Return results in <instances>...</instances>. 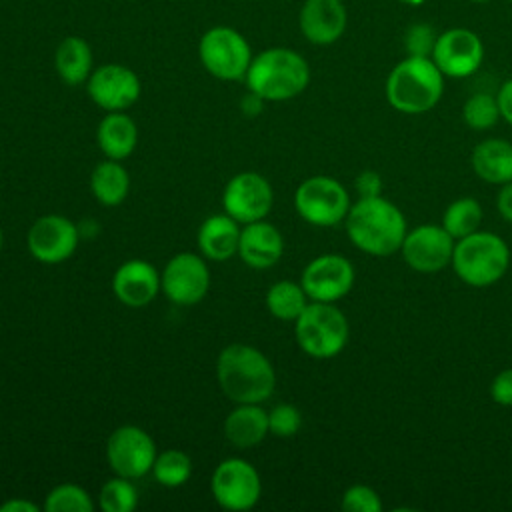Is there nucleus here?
Returning a JSON list of instances; mask_svg holds the SVG:
<instances>
[{
	"label": "nucleus",
	"instance_id": "35",
	"mask_svg": "<svg viewBox=\"0 0 512 512\" xmlns=\"http://www.w3.org/2000/svg\"><path fill=\"white\" fill-rule=\"evenodd\" d=\"M436 38H438V34L434 32V28L430 24L416 22L404 34V48H406L408 56H428L430 58Z\"/></svg>",
	"mask_w": 512,
	"mask_h": 512
},
{
	"label": "nucleus",
	"instance_id": "16",
	"mask_svg": "<svg viewBox=\"0 0 512 512\" xmlns=\"http://www.w3.org/2000/svg\"><path fill=\"white\" fill-rule=\"evenodd\" d=\"M88 96L106 112H124L140 98V78L124 64H104L86 80Z\"/></svg>",
	"mask_w": 512,
	"mask_h": 512
},
{
	"label": "nucleus",
	"instance_id": "5",
	"mask_svg": "<svg viewBox=\"0 0 512 512\" xmlns=\"http://www.w3.org/2000/svg\"><path fill=\"white\" fill-rule=\"evenodd\" d=\"M510 266V248L494 232L476 230L454 244L452 268L456 276L474 288L498 282Z\"/></svg>",
	"mask_w": 512,
	"mask_h": 512
},
{
	"label": "nucleus",
	"instance_id": "34",
	"mask_svg": "<svg viewBox=\"0 0 512 512\" xmlns=\"http://www.w3.org/2000/svg\"><path fill=\"white\" fill-rule=\"evenodd\" d=\"M342 510L346 512H380L382 500L378 492L366 484H354L342 494Z\"/></svg>",
	"mask_w": 512,
	"mask_h": 512
},
{
	"label": "nucleus",
	"instance_id": "10",
	"mask_svg": "<svg viewBox=\"0 0 512 512\" xmlns=\"http://www.w3.org/2000/svg\"><path fill=\"white\" fill-rule=\"evenodd\" d=\"M156 444L152 436L132 424L116 428L106 440V458L110 468L124 478L136 480L152 472L156 460Z\"/></svg>",
	"mask_w": 512,
	"mask_h": 512
},
{
	"label": "nucleus",
	"instance_id": "30",
	"mask_svg": "<svg viewBox=\"0 0 512 512\" xmlns=\"http://www.w3.org/2000/svg\"><path fill=\"white\" fill-rule=\"evenodd\" d=\"M138 504V492L130 478L114 476L104 482L98 494V506L104 512H132Z\"/></svg>",
	"mask_w": 512,
	"mask_h": 512
},
{
	"label": "nucleus",
	"instance_id": "12",
	"mask_svg": "<svg viewBox=\"0 0 512 512\" xmlns=\"http://www.w3.org/2000/svg\"><path fill=\"white\" fill-rule=\"evenodd\" d=\"M430 58L444 76L466 78L480 68L484 60V44L470 28H448L438 34Z\"/></svg>",
	"mask_w": 512,
	"mask_h": 512
},
{
	"label": "nucleus",
	"instance_id": "38",
	"mask_svg": "<svg viewBox=\"0 0 512 512\" xmlns=\"http://www.w3.org/2000/svg\"><path fill=\"white\" fill-rule=\"evenodd\" d=\"M498 108H500V118H504L512 126V78H508L496 94Z\"/></svg>",
	"mask_w": 512,
	"mask_h": 512
},
{
	"label": "nucleus",
	"instance_id": "17",
	"mask_svg": "<svg viewBox=\"0 0 512 512\" xmlns=\"http://www.w3.org/2000/svg\"><path fill=\"white\" fill-rule=\"evenodd\" d=\"M78 226L66 216L48 214L38 218L28 230V250L42 264H60L78 248Z\"/></svg>",
	"mask_w": 512,
	"mask_h": 512
},
{
	"label": "nucleus",
	"instance_id": "24",
	"mask_svg": "<svg viewBox=\"0 0 512 512\" xmlns=\"http://www.w3.org/2000/svg\"><path fill=\"white\" fill-rule=\"evenodd\" d=\"M96 140L100 150L110 160L128 158L138 142V128L134 120L124 112H108L96 130Z\"/></svg>",
	"mask_w": 512,
	"mask_h": 512
},
{
	"label": "nucleus",
	"instance_id": "1",
	"mask_svg": "<svg viewBox=\"0 0 512 512\" xmlns=\"http://www.w3.org/2000/svg\"><path fill=\"white\" fill-rule=\"evenodd\" d=\"M350 242L370 256H390L400 250L406 236V218L384 196L360 198L344 218Z\"/></svg>",
	"mask_w": 512,
	"mask_h": 512
},
{
	"label": "nucleus",
	"instance_id": "18",
	"mask_svg": "<svg viewBox=\"0 0 512 512\" xmlns=\"http://www.w3.org/2000/svg\"><path fill=\"white\" fill-rule=\"evenodd\" d=\"M298 24L302 36L316 46H328L340 40L348 24V12L342 0H304Z\"/></svg>",
	"mask_w": 512,
	"mask_h": 512
},
{
	"label": "nucleus",
	"instance_id": "9",
	"mask_svg": "<svg viewBox=\"0 0 512 512\" xmlns=\"http://www.w3.org/2000/svg\"><path fill=\"white\" fill-rule=\"evenodd\" d=\"M214 500L232 512L250 510L262 494V480L258 470L242 458L222 460L210 478Z\"/></svg>",
	"mask_w": 512,
	"mask_h": 512
},
{
	"label": "nucleus",
	"instance_id": "43",
	"mask_svg": "<svg viewBox=\"0 0 512 512\" xmlns=\"http://www.w3.org/2000/svg\"><path fill=\"white\" fill-rule=\"evenodd\" d=\"M2 246H4V232H2V226H0V250H2Z\"/></svg>",
	"mask_w": 512,
	"mask_h": 512
},
{
	"label": "nucleus",
	"instance_id": "31",
	"mask_svg": "<svg viewBox=\"0 0 512 512\" xmlns=\"http://www.w3.org/2000/svg\"><path fill=\"white\" fill-rule=\"evenodd\" d=\"M500 118V108L496 96L488 92L472 94L462 106V120L472 130H490Z\"/></svg>",
	"mask_w": 512,
	"mask_h": 512
},
{
	"label": "nucleus",
	"instance_id": "14",
	"mask_svg": "<svg viewBox=\"0 0 512 512\" xmlns=\"http://www.w3.org/2000/svg\"><path fill=\"white\" fill-rule=\"evenodd\" d=\"M208 288V266L194 252H180L172 256L160 274V290L168 300L180 306H192L200 302Z\"/></svg>",
	"mask_w": 512,
	"mask_h": 512
},
{
	"label": "nucleus",
	"instance_id": "15",
	"mask_svg": "<svg viewBox=\"0 0 512 512\" xmlns=\"http://www.w3.org/2000/svg\"><path fill=\"white\" fill-rule=\"evenodd\" d=\"M300 284L314 302H336L354 286V266L342 254H320L302 270Z\"/></svg>",
	"mask_w": 512,
	"mask_h": 512
},
{
	"label": "nucleus",
	"instance_id": "21",
	"mask_svg": "<svg viewBox=\"0 0 512 512\" xmlns=\"http://www.w3.org/2000/svg\"><path fill=\"white\" fill-rule=\"evenodd\" d=\"M238 242V222L226 212L206 218L198 228V248L210 260L224 262L232 258L234 254H238Z\"/></svg>",
	"mask_w": 512,
	"mask_h": 512
},
{
	"label": "nucleus",
	"instance_id": "45",
	"mask_svg": "<svg viewBox=\"0 0 512 512\" xmlns=\"http://www.w3.org/2000/svg\"><path fill=\"white\" fill-rule=\"evenodd\" d=\"M508 2H512V0H508Z\"/></svg>",
	"mask_w": 512,
	"mask_h": 512
},
{
	"label": "nucleus",
	"instance_id": "8",
	"mask_svg": "<svg viewBox=\"0 0 512 512\" xmlns=\"http://www.w3.org/2000/svg\"><path fill=\"white\" fill-rule=\"evenodd\" d=\"M294 206L302 220L326 228L346 218L350 196L338 180L330 176H310L296 188Z\"/></svg>",
	"mask_w": 512,
	"mask_h": 512
},
{
	"label": "nucleus",
	"instance_id": "28",
	"mask_svg": "<svg viewBox=\"0 0 512 512\" xmlns=\"http://www.w3.org/2000/svg\"><path fill=\"white\" fill-rule=\"evenodd\" d=\"M482 206L478 200L464 196L450 202L442 214V228L454 238L460 240L478 230L482 222Z\"/></svg>",
	"mask_w": 512,
	"mask_h": 512
},
{
	"label": "nucleus",
	"instance_id": "4",
	"mask_svg": "<svg viewBox=\"0 0 512 512\" xmlns=\"http://www.w3.org/2000/svg\"><path fill=\"white\" fill-rule=\"evenodd\" d=\"M444 78L432 58L406 56L386 78V100L402 114H424L440 102Z\"/></svg>",
	"mask_w": 512,
	"mask_h": 512
},
{
	"label": "nucleus",
	"instance_id": "41",
	"mask_svg": "<svg viewBox=\"0 0 512 512\" xmlns=\"http://www.w3.org/2000/svg\"><path fill=\"white\" fill-rule=\"evenodd\" d=\"M262 98L260 96H256L254 92H250V94H246L244 98H242V110L246 112V114H258L260 112V108H262Z\"/></svg>",
	"mask_w": 512,
	"mask_h": 512
},
{
	"label": "nucleus",
	"instance_id": "6",
	"mask_svg": "<svg viewBox=\"0 0 512 512\" xmlns=\"http://www.w3.org/2000/svg\"><path fill=\"white\" fill-rule=\"evenodd\" d=\"M298 346L312 358L328 360L338 356L348 344L350 326L340 308L332 302H308L294 320Z\"/></svg>",
	"mask_w": 512,
	"mask_h": 512
},
{
	"label": "nucleus",
	"instance_id": "27",
	"mask_svg": "<svg viewBox=\"0 0 512 512\" xmlns=\"http://www.w3.org/2000/svg\"><path fill=\"white\" fill-rule=\"evenodd\" d=\"M308 294L302 284L292 280L274 282L266 292V306L270 314L278 320H296L302 310L308 306Z\"/></svg>",
	"mask_w": 512,
	"mask_h": 512
},
{
	"label": "nucleus",
	"instance_id": "19",
	"mask_svg": "<svg viewBox=\"0 0 512 512\" xmlns=\"http://www.w3.org/2000/svg\"><path fill=\"white\" fill-rule=\"evenodd\" d=\"M112 292L122 304L142 308L160 292V274L146 260H128L114 272Z\"/></svg>",
	"mask_w": 512,
	"mask_h": 512
},
{
	"label": "nucleus",
	"instance_id": "22",
	"mask_svg": "<svg viewBox=\"0 0 512 512\" xmlns=\"http://www.w3.org/2000/svg\"><path fill=\"white\" fill-rule=\"evenodd\" d=\"M472 170L488 184L512 182V144L504 138H486L472 150Z\"/></svg>",
	"mask_w": 512,
	"mask_h": 512
},
{
	"label": "nucleus",
	"instance_id": "39",
	"mask_svg": "<svg viewBox=\"0 0 512 512\" xmlns=\"http://www.w3.org/2000/svg\"><path fill=\"white\" fill-rule=\"evenodd\" d=\"M496 208L506 222H512V182L502 184L496 196Z\"/></svg>",
	"mask_w": 512,
	"mask_h": 512
},
{
	"label": "nucleus",
	"instance_id": "20",
	"mask_svg": "<svg viewBox=\"0 0 512 512\" xmlns=\"http://www.w3.org/2000/svg\"><path fill=\"white\" fill-rule=\"evenodd\" d=\"M282 252L284 238L274 224L256 220L240 230L238 256L244 264L252 268H270L282 258Z\"/></svg>",
	"mask_w": 512,
	"mask_h": 512
},
{
	"label": "nucleus",
	"instance_id": "7",
	"mask_svg": "<svg viewBox=\"0 0 512 512\" xmlns=\"http://www.w3.org/2000/svg\"><path fill=\"white\" fill-rule=\"evenodd\" d=\"M202 66L218 80H240L252 62L248 40L230 26H214L206 30L198 44Z\"/></svg>",
	"mask_w": 512,
	"mask_h": 512
},
{
	"label": "nucleus",
	"instance_id": "2",
	"mask_svg": "<svg viewBox=\"0 0 512 512\" xmlns=\"http://www.w3.org/2000/svg\"><path fill=\"white\" fill-rule=\"evenodd\" d=\"M216 378L222 392L236 404H260L276 386L274 366L248 344H230L218 354Z\"/></svg>",
	"mask_w": 512,
	"mask_h": 512
},
{
	"label": "nucleus",
	"instance_id": "37",
	"mask_svg": "<svg viewBox=\"0 0 512 512\" xmlns=\"http://www.w3.org/2000/svg\"><path fill=\"white\" fill-rule=\"evenodd\" d=\"M354 188L360 198H376L382 196L384 182L376 170H362L354 180Z\"/></svg>",
	"mask_w": 512,
	"mask_h": 512
},
{
	"label": "nucleus",
	"instance_id": "42",
	"mask_svg": "<svg viewBox=\"0 0 512 512\" xmlns=\"http://www.w3.org/2000/svg\"><path fill=\"white\" fill-rule=\"evenodd\" d=\"M398 2H402V4H408V6H420V4H424L426 0H398Z\"/></svg>",
	"mask_w": 512,
	"mask_h": 512
},
{
	"label": "nucleus",
	"instance_id": "40",
	"mask_svg": "<svg viewBox=\"0 0 512 512\" xmlns=\"http://www.w3.org/2000/svg\"><path fill=\"white\" fill-rule=\"evenodd\" d=\"M38 506L34 502H28L24 498H12L0 504V512H36Z\"/></svg>",
	"mask_w": 512,
	"mask_h": 512
},
{
	"label": "nucleus",
	"instance_id": "11",
	"mask_svg": "<svg viewBox=\"0 0 512 512\" xmlns=\"http://www.w3.org/2000/svg\"><path fill=\"white\" fill-rule=\"evenodd\" d=\"M274 202L270 182L258 172H240L228 180L222 192V206L238 224L264 220Z\"/></svg>",
	"mask_w": 512,
	"mask_h": 512
},
{
	"label": "nucleus",
	"instance_id": "23",
	"mask_svg": "<svg viewBox=\"0 0 512 512\" xmlns=\"http://www.w3.org/2000/svg\"><path fill=\"white\" fill-rule=\"evenodd\" d=\"M268 430V412L260 404H236L224 420V436L236 448L260 444Z\"/></svg>",
	"mask_w": 512,
	"mask_h": 512
},
{
	"label": "nucleus",
	"instance_id": "13",
	"mask_svg": "<svg viewBox=\"0 0 512 512\" xmlns=\"http://www.w3.org/2000/svg\"><path fill=\"white\" fill-rule=\"evenodd\" d=\"M456 240L442 228V224H422L406 232L400 246L404 262L420 274H436L452 264Z\"/></svg>",
	"mask_w": 512,
	"mask_h": 512
},
{
	"label": "nucleus",
	"instance_id": "36",
	"mask_svg": "<svg viewBox=\"0 0 512 512\" xmlns=\"http://www.w3.org/2000/svg\"><path fill=\"white\" fill-rule=\"evenodd\" d=\"M490 398L500 406H512V368H504L492 378Z\"/></svg>",
	"mask_w": 512,
	"mask_h": 512
},
{
	"label": "nucleus",
	"instance_id": "3",
	"mask_svg": "<svg viewBox=\"0 0 512 512\" xmlns=\"http://www.w3.org/2000/svg\"><path fill=\"white\" fill-rule=\"evenodd\" d=\"M244 80L264 102H284L306 90L310 66L296 50L268 48L252 58Z\"/></svg>",
	"mask_w": 512,
	"mask_h": 512
},
{
	"label": "nucleus",
	"instance_id": "44",
	"mask_svg": "<svg viewBox=\"0 0 512 512\" xmlns=\"http://www.w3.org/2000/svg\"><path fill=\"white\" fill-rule=\"evenodd\" d=\"M470 2H476V4H486V2H490V0H470Z\"/></svg>",
	"mask_w": 512,
	"mask_h": 512
},
{
	"label": "nucleus",
	"instance_id": "26",
	"mask_svg": "<svg viewBox=\"0 0 512 512\" xmlns=\"http://www.w3.org/2000/svg\"><path fill=\"white\" fill-rule=\"evenodd\" d=\"M90 190L104 206H118L130 190V176L118 160L100 162L90 174Z\"/></svg>",
	"mask_w": 512,
	"mask_h": 512
},
{
	"label": "nucleus",
	"instance_id": "29",
	"mask_svg": "<svg viewBox=\"0 0 512 512\" xmlns=\"http://www.w3.org/2000/svg\"><path fill=\"white\" fill-rule=\"evenodd\" d=\"M154 480L166 488H178L188 482L192 474V460L182 450L170 448L160 454H156V460L152 464Z\"/></svg>",
	"mask_w": 512,
	"mask_h": 512
},
{
	"label": "nucleus",
	"instance_id": "25",
	"mask_svg": "<svg viewBox=\"0 0 512 512\" xmlns=\"http://www.w3.org/2000/svg\"><path fill=\"white\" fill-rule=\"evenodd\" d=\"M54 66L58 76L70 84L78 86L92 74V48L80 36H66L54 54Z\"/></svg>",
	"mask_w": 512,
	"mask_h": 512
},
{
	"label": "nucleus",
	"instance_id": "32",
	"mask_svg": "<svg viewBox=\"0 0 512 512\" xmlns=\"http://www.w3.org/2000/svg\"><path fill=\"white\" fill-rule=\"evenodd\" d=\"M46 512H92L94 502L90 494L78 484H58L52 488L44 502Z\"/></svg>",
	"mask_w": 512,
	"mask_h": 512
},
{
	"label": "nucleus",
	"instance_id": "33",
	"mask_svg": "<svg viewBox=\"0 0 512 512\" xmlns=\"http://www.w3.org/2000/svg\"><path fill=\"white\" fill-rule=\"evenodd\" d=\"M302 426V414L292 404H278L268 412V430L274 436L290 438Z\"/></svg>",
	"mask_w": 512,
	"mask_h": 512
}]
</instances>
